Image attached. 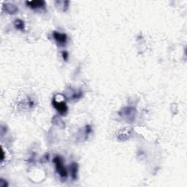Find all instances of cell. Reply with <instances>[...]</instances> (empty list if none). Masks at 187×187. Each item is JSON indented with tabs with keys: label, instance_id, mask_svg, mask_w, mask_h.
I'll list each match as a JSON object with an SVG mask.
<instances>
[{
	"label": "cell",
	"instance_id": "3",
	"mask_svg": "<svg viewBox=\"0 0 187 187\" xmlns=\"http://www.w3.org/2000/svg\"><path fill=\"white\" fill-rule=\"evenodd\" d=\"M28 7L32 9H38V8L44 7L46 6V2L42 0H34V1H27L26 2Z\"/></svg>",
	"mask_w": 187,
	"mask_h": 187
},
{
	"label": "cell",
	"instance_id": "9",
	"mask_svg": "<svg viewBox=\"0 0 187 187\" xmlns=\"http://www.w3.org/2000/svg\"><path fill=\"white\" fill-rule=\"evenodd\" d=\"M14 25H15V27L17 29L21 30V31L24 30V22L22 20L17 19L14 22Z\"/></svg>",
	"mask_w": 187,
	"mask_h": 187
},
{
	"label": "cell",
	"instance_id": "8",
	"mask_svg": "<svg viewBox=\"0 0 187 187\" xmlns=\"http://www.w3.org/2000/svg\"><path fill=\"white\" fill-rule=\"evenodd\" d=\"M56 5L57 6V7L59 10H62V11H65L69 7V4L70 2L69 1H56L55 2Z\"/></svg>",
	"mask_w": 187,
	"mask_h": 187
},
{
	"label": "cell",
	"instance_id": "6",
	"mask_svg": "<svg viewBox=\"0 0 187 187\" xmlns=\"http://www.w3.org/2000/svg\"><path fill=\"white\" fill-rule=\"evenodd\" d=\"M54 39L56 40V41L58 42L59 43H65V42H67L66 34H62L57 32H54Z\"/></svg>",
	"mask_w": 187,
	"mask_h": 187
},
{
	"label": "cell",
	"instance_id": "2",
	"mask_svg": "<svg viewBox=\"0 0 187 187\" xmlns=\"http://www.w3.org/2000/svg\"><path fill=\"white\" fill-rule=\"evenodd\" d=\"M53 104H54L55 108L57 110L60 114H66V113L67 112V106L64 101H58L57 99L54 97V99H53Z\"/></svg>",
	"mask_w": 187,
	"mask_h": 187
},
{
	"label": "cell",
	"instance_id": "11",
	"mask_svg": "<svg viewBox=\"0 0 187 187\" xmlns=\"http://www.w3.org/2000/svg\"><path fill=\"white\" fill-rule=\"evenodd\" d=\"M62 55H63V58H64V59L67 60L68 58V53L67 51L65 52H62Z\"/></svg>",
	"mask_w": 187,
	"mask_h": 187
},
{
	"label": "cell",
	"instance_id": "7",
	"mask_svg": "<svg viewBox=\"0 0 187 187\" xmlns=\"http://www.w3.org/2000/svg\"><path fill=\"white\" fill-rule=\"evenodd\" d=\"M4 7H5V11L10 14H14L18 11V8L16 7L15 5H13V4H5V5H4Z\"/></svg>",
	"mask_w": 187,
	"mask_h": 187
},
{
	"label": "cell",
	"instance_id": "10",
	"mask_svg": "<svg viewBox=\"0 0 187 187\" xmlns=\"http://www.w3.org/2000/svg\"><path fill=\"white\" fill-rule=\"evenodd\" d=\"M77 169H78V165L76 163H72V166H71V173H72V176L73 179H76L77 176Z\"/></svg>",
	"mask_w": 187,
	"mask_h": 187
},
{
	"label": "cell",
	"instance_id": "1",
	"mask_svg": "<svg viewBox=\"0 0 187 187\" xmlns=\"http://www.w3.org/2000/svg\"><path fill=\"white\" fill-rule=\"evenodd\" d=\"M54 162L55 164H56V170H57L58 173L60 175L61 177H63V178H66L67 176V172L66 168L64 167V164H63V162L59 156H56L54 158Z\"/></svg>",
	"mask_w": 187,
	"mask_h": 187
},
{
	"label": "cell",
	"instance_id": "4",
	"mask_svg": "<svg viewBox=\"0 0 187 187\" xmlns=\"http://www.w3.org/2000/svg\"><path fill=\"white\" fill-rule=\"evenodd\" d=\"M135 109L133 107H125L120 113H123V114H120L121 116H124V118H127L128 120L134 119V114H135Z\"/></svg>",
	"mask_w": 187,
	"mask_h": 187
},
{
	"label": "cell",
	"instance_id": "5",
	"mask_svg": "<svg viewBox=\"0 0 187 187\" xmlns=\"http://www.w3.org/2000/svg\"><path fill=\"white\" fill-rule=\"evenodd\" d=\"M131 136V131L130 129H128V128H125L119 132L118 134V139L121 141H124L129 139Z\"/></svg>",
	"mask_w": 187,
	"mask_h": 187
}]
</instances>
